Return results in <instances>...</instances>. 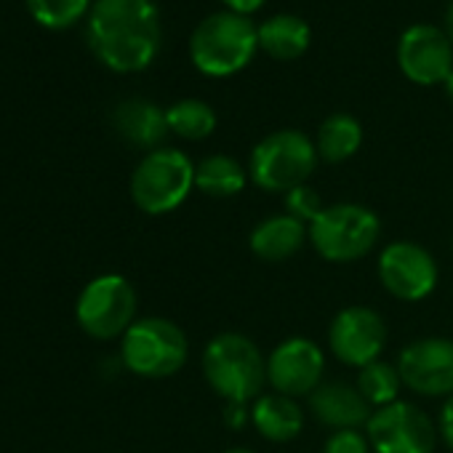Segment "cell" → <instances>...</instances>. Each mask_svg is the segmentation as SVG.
I'll list each match as a JSON object with an SVG mask.
<instances>
[{
    "mask_svg": "<svg viewBox=\"0 0 453 453\" xmlns=\"http://www.w3.org/2000/svg\"><path fill=\"white\" fill-rule=\"evenodd\" d=\"M163 30L155 0H94L88 46L112 73H142L160 51Z\"/></svg>",
    "mask_w": 453,
    "mask_h": 453,
    "instance_id": "1",
    "label": "cell"
},
{
    "mask_svg": "<svg viewBox=\"0 0 453 453\" xmlns=\"http://www.w3.org/2000/svg\"><path fill=\"white\" fill-rule=\"evenodd\" d=\"M200 365L208 387L230 405H249L262 397L267 360L249 336L235 331L213 336L203 349Z\"/></svg>",
    "mask_w": 453,
    "mask_h": 453,
    "instance_id": "2",
    "label": "cell"
},
{
    "mask_svg": "<svg viewBox=\"0 0 453 453\" xmlns=\"http://www.w3.org/2000/svg\"><path fill=\"white\" fill-rule=\"evenodd\" d=\"M259 49V27L251 17L235 12L208 14L189 35V59L208 78H230L241 73Z\"/></svg>",
    "mask_w": 453,
    "mask_h": 453,
    "instance_id": "3",
    "label": "cell"
},
{
    "mask_svg": "<svg viewBox=\"0 0 453 453\" xmlns=\"http://www.w3.org/2000/svg\"><path fill=\"white\" fill-rule=\"evenodd\" d=\"M307 233L318 257L331 265H349L373 251L381 235V221L360 203H334L307 224Z\"/></svg>",
    "mask_w": 453,
    "mask_h": 453,
    "instance_id": "4",
    "label": "cell"
},
{
    "mask_svg": "<svg viewBox=\"0 0 453 453\" xmlns=\"http://www.w3.org/2000/svg\"><path fill=\"white\" fill-rule=\"evenodd\" d=\"M318 160L315 142L307 134L283 128L265 136L251 150L249 179L265 192H291L307 184Z\"/></svg>",
    "mask_w": 453,
    "mask_h": 453,
    "instance_id": "5",
    "label": "cell"
},
{
    "mask_svg": "<svg viewBox=\"0 0 453 453\" xmlns=\"http://www.w3.org/2000/svg\"><path fill=\"white\" fill-rule=\"evenodd\" d=\"M195 187V163L173 147L152 150L142 157L131 176V197L147 216L176 211Z\"/></svg>",
    "mask_w": 453,
    "mask_h": 453,
    "instance_id": "6",
    "label": "cell"
},
{
    "mask_svg": "<svg viewBox=\"0 0 453 453\" xmlns=\"http://www.w3.org/2000/svg\"><path fill=\"white\" fill-rule=\"evenodd\" d=\"M123 365L144 379H165L184 368L189 342L184 331L165 318H142L120 339Z\"/></svg>",
    "mask_w": 453,
    "mask_h": 453,
    "instance_id": "7",
    "label": "cell"
},
{
    "mask_svg": "<svg viewBox=\"0 0 453 453\" xmlns=\"http://www.w3.org/2000/svg\"><path fill=\"white\" fill-rule=\"evenodd\" d=\"M75 318L91 339H118L136 323V291L123 275H99L81 291Z\"/></svg>",
    "mask_w": 453,
    "mask_h": 453,
    "instance_id": "8",
    "label": "cell"
},
{
    "mask_svg": "<svg viewBox=\"0 0 453 453\" xmlns=\"http://www.w3.org/2000/svg\"><path fill=\"white\" fill-rule=\"evenodd\" d=\"M365 437L376 453H434L437 445L432 418L403 400L376 408L365 424Z\"/></svg>",
    "mask_w": 453,
    "mask_h": 453,
    "instance_id": "9",
    "label": "cell"
},
{
    "mask_svg": "<svg viewBox=\"0 0 453 453\" xmlns=\"http://www.w3.org/2000/svg\"><path fill=\"white\" fill-rule=\"evenodd\" d=\"M379 280L387 294L400 302H421L437 286V262L434 257L411 241L389 243L376 262Z\"/></svg>",
    "mask_w": 453,
    "mask_h": 453,
    "instance_id": "10",
    "label": "cell"
},
{
    "mask_svg": "<svg viewBox=\"0 0 453 453\" xmlns=\"http://www.w3.org/2000/svg\"><path fill=\"white\" fill-rule=\"evenodd\" d=\"M397 67L416 86H442L453 73V43L434 25H411L397 41Z\"/></svg>",
    "mask_w": 453,
    "mask_h": 453,
    "instance_id": "11",
    "label": "cell"
},
{
    "mask_svg": "<svg viewBox=\"0 0 453 453\" xmlns=\"http://www.w3.org/2000/svg\"><path fill=\"white\" fill-rule=\"evenodd\" d=\"M395 365L400 371L403 387L411 392L424 397L453 395V339H416L400 352Z\"/></svg>",
    "mask_w": 453,
    "mask_h": 453,
    "instance_id": "12",
    "label": "cell"
},
{
    "mask_svg": "<svg viewBox=\"0 0 453 453\" xmlns=\"http://www.w3.org/2000/svg\"><path fill=\"white\" fill-rule=\"evenodd\" d=\"M387 344V323L371 307H344L328 326V347L344 365L365 368L379 360Z\"/></svg>",
    "mask_w": 453,
    "mask_h": 453,
    "instance_id": "13",
    "label": "cell"
},
{
    "mask_svg": "<svg viewBox=\"0 0 453 453\" xmlns=\"http://www.w3.org/2000/svg\"><path fill=\"white\" fill-rule=\"evenodd\" d=\"M326 373L323 349L304 336H291L280 342L267 357V381L278 395L286 397H310Z\"/></svg>",
    "mask_w": 453,
    "mask_h": 453,
    "instance_id": "14",
    "label": "cell"
},
{
    "mask_svg": "<svg viewBox=\"0 0 453 453\" xmlns=\"http://www.w3.org/2000/svg\"><path fill=\"white\" fill-rule=\"evenodd\" d=\"M312 416L334 429H360L371 418V405L357 387L344 381H323L310 395Z\"/></svg>",
    "mask_w": 453,
    "mask_h": 453,
    "instance_id": "15",
    "label": "cell"
},
{
    "mask_svg": "<svg viewBox=\"0 0 453 453\" xmlns=\"http://www.w3.org/2000/svg\"><path fill=\"white\" fill-rule=\"evenodd\" d=\"M307 241H310V233L304 221L294 219L291 213H273L251 230L249 249L257 259L278 265V262H288L291 257H296Z\"/></svg>",
    "mask_w": 453,
    "mask_h": 453,
    "instance_id": "16",
    "label": "cell"
},
{
    "mask_svg": "<svg viewBox=\"0 0 453 453\" xmlns=\"http://www.w3.org/2000/svg\"><path fill=\"white\" fill-rule=\"evenodd\" d=\"M112 126L128 144L150 152L160 150V142L168 134L165 110H160L147 99H123L112 110Z\"/></svg>",
    "mask_w": 453,
    "mask_h": 453,
    "instance_id": "17",
    "label": "cell"
},
{
    "mask_svg": "<svg viewBox=\"0 0 453 453\" xmlns=\"http://www.w3.org/2000/svg\"><path fill=\"white\" fill-rule=\"evenodd\" d=\"M251 424L259 429V434L270 442H288L302 434L304 426V411L294 397L286 395H262L251 405Z\"/></svg>",
    "mask_w": 453,
    "mask_h": 453,
    "instance_id": "18",
    "label": "cell"
},
{
    "mask_svg": "<svg viewBox=\"0 0 453 453\" xmlns=\"http://www.w3.org/2000/svg\"><path fill=\"white\" fill-rule=\"evenodd\" d=\"M310 38V25L296 14H275L259 25V49L278 62H294L304 57Z\"/></svg>",
    "mask_w": 453,
    "mask_h": 453,
    "instance_id": "19",
    "label": "cell"
},
{
    "mask_svg": "<svg viewBox=\"0 0 453 453\" xmlns=\"http://www.w3.org/2000/svg\"><path fill=\"white\" fill-rule=\"evenodd\" d=\"M363 144V126L357 118L347 115V112H334L328 115L320 128H318V139H315V150L318 157H323L326 163H344L349 160Z\"/></svg>",
    "mask_w": 453,
    "mask_h": 453,
    "instance_id": "20",
    "label": "cell"
},
{
    "mask_svg": "<svg viewBox=\"0 0 453 453\" xmlns=\"http://www.w3.org/2000/svg\"><path fill=\"white\" fill-rule=\"evenodd\" d=\"M246 181L249 171L230 155H208L195 165V187L208 197H235Z\"/></svg>",
    "mask_w": 453,
    "mask_h": 453,
    "instance_id": "21",
    "label": "cell"
},
{
    "mask_svg": "<svg viewBox=\"0 0 453 453\" xmlns=\"http://www.w3.org/2000/svg\"><path fill=\"white\" fill-rule=\"evenodd\" d=\"M165 120H168V131H173L176 136L189 139V142L208 139L216 131L213 107L200 99H181V102L171 104L165 110Z\"/></svg>",
    "mask_w": 453,
    "mask_h": 453,
    "instance_id": "22",
    "label": "cell"
},
{
    "mask_svg": "<svg viewBox=\"0 0 453 453\" xmlns=\"http://www.w3.org/2000/svg\"><path fill=\"white\" fill-rule=\"evenodd\" d=\"M400 387H403V379H400L397 365L387 363L381 357L368 363L357 373V389L368 400L371 408H384V405L395 403L400 395Z\"/></svg>",
    "mask_w": 453,
    "mask_h": 453,
    "instance_id": "23",
    "label": "cell"
},
{
    "mask_svg": "<svg viewBox=\"0 0 453 453\" xmlns=\"http://www.w3.org/2000/svg\"><path fill=\"white\" fill-rule=\"evenodd\" d=\"M91 0H27L33 19L49 30H67L78 25L91 12Z\"/></svg>",
    "mask_w": 453,
    "mask_h": 453,
    "instance_id": "24",
    "label": "cell"
},
{
    "mask_svg": "<svg viewBox=\"0 0 453 453\" xmlns=\"http://www.w3.org/2000/svg\"><path fill=\"white\" fill-rule=\"evenodd\" d=\"M323 208H326V205H323L318 189L310 187V184H302V187L286 192V213H291L294 219H299V221H304V224L315 221V216H318Z\"/></svg>",
    "mask_w": 453,
    "mask_h": 453,
    "instance_id": "25",
    "label": "cell"
},
{
    "mask_svg": "<svg viewBox=\"0 0 453 453\" xmlns=\"http://www.w3.org/2000/svg\"><path fill=\"white\" fill-rule=\"evenodd\" d=\"M371 442L363 432L357 429H336L328 440L323 453H368Z\"/></svg>",
    "mask_w": 453,
    "mask_h": 453,
    "instance_id": "26",
    "label": "cell"
},
{
    "mask_svg": "<svg viewBox=\"0 0 453 453\" xmlns=\"http://www.w3.org/2000/svg\"><path fill=\"white\" fill-rule=\"evenodd\" d=\"M437 432H440L442 442L453 450V395H450V397H445V403H442V408H440Z\"/></svg>",
    "mask_w": 453,
    "mask_h": 453,
    "instance_id": "27",
    "label": "cell"
},
{
    "mask_svg": "<svg viewBox=\"0 0 453 453\" xmlns=\"http://www.w3.org/2000/svg\"><path fill=\"white\" fill-rule=\"evenodd\" d=\"M221 4H224L226 12H235V14L251 17V14H257V12L265 6V0H221Z\"/></svg>",
    "mask_w": 453,
    "mask_h": 453,
    "instance_id": "28",
    "label": "cell"
},
{
    "mask_svg": "<svg viewBox=\"0 0 453 453\" xmlns=\"http://www.w3.org/2000/svg\"><path fill=\"white\" fill-rule=\"evenodd\" d=\"M445 35H448L450 43H453V0H450V6H448V12H445Z\"/></svg>",
    "mask_w": 453,
    "mask_h": 453,
    "instance_id": "29",
    "label": "cell"
},
{
    "mask_svg": "<svg viewBox=\"0 0 453 453\" xmlns=\"http://www.w3.org/2000/svg\"><path fill=\"white\" fill-rule=\"evenodd\" d=\"M442 88H445V96H448V99L453 102V73L448 75V81L442 83Z\"/></svg>",
    "mask_w": 453,
    "mask_h": 453,
    "instance_id": "30",
    "label": "cell"
},
{
    "mask_svg": "<svg viewBox=\"0 0 453 453\" xmlns=\"http://www.w3.org/2000/svg\"><path fill=\"white\" fill-rule=\"evenodd\" d=\"M224 453H254L251 448H226Z\"/></svg>",
    "mask_w": 453,
    "mask_h": 453,
    "instance_id": "31",
    "label": "cell"
}]
</instances>
